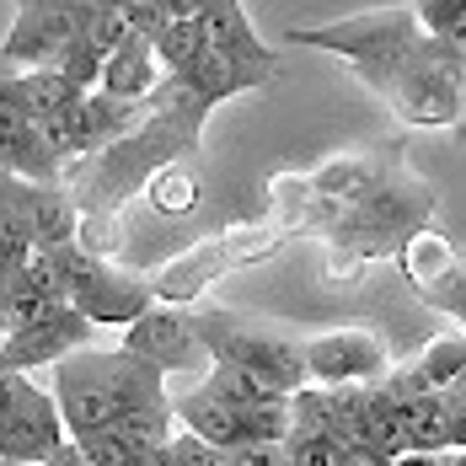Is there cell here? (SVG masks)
I'll return each mask as SVG.
<instances>
[{
  "label": "cell",
  "instance_id": "obj_13",
  "mask_svg": "<svg viewBox=\"0 0 466 466\" xmlns=\"http://www.w3.org/2000/svg\"><path fill=\"white\" fill-rule=\"evenodd\" d=\"M172 419H177V434L209 445V451H236L241 445V413L226 408L209 386H193L172 402Z\"/></svg>",
  "mask_w": 466,
  "mask_h": 466
},
{
  "label": "cell",
  "instance_id": "obj_26",
  "mask_svg": "<svg viewBox=\"0 0 466 466\" xmlns=\"http://www.w3.org/2000/svg\"><path fill=\"white\" fill-rule=\"evenodd\" d=\"M48 70H54V76H65L76 92H96V81H102V54H96V48L76 33V38L65 44V54H59Z\"/></svg>",
  "mask_w": 466,
  "mask_h": 466
},
{
  "label": "cell",
  "instance_id": "obj_31",
  "mask_svg": "<svg viewBox=\"0 0 466 466\" xmlns=\"http://www.w3.org/2000/svg\"><path fill=\"white\" fill-rule=\"evenodd\" d=\"M338 466H391V461H386V456H375V451H365V445H349Z\"/></svg>",
  "mask_w": 466,
  "mask_h": 466
},
{
  "label": "cell",
  "instance_id": "obj_30",
  "mask_svg": "<svg viewBox=\"0 0 466 466\" xmlns=\"http://www.w3.org/2000/svg\"><path fill=\"white\" fill-rule=\"evenodd\" d=\"M27 391H33V380H27V375H16V370H5V365H0V423L22 408V397H27Z\"/></svg>",
  "mask_w": 466,
  "mask_h": 466
},
{
  "label": "cell",
  "instance_id": "obj_32",
  "mask_svg": "<svg viewBox=\"0 0 466 466\" xmlns=\"http://www.w3.org/2000/svg\"><path fill=\"white\" fill-rule=\"evenodd\" d=\"M391 466H440V456H419V451H402V456H391Z\"/></svg>",
  "mask_w": 466,
  "mask_h": 466
},
{
  "label": "cell",
  "instance_id": "obj_10",
  "mask_svg": "<svg viewBox=\"0 0 466 466\" xmlns=\"http://www.w3.org/2000/svg\"><path fill=\"white\" fill-rule=\"evenodd\" d=\"M0 204L16 209V220L33 231L38 247H76L81 209H76V198L59 183H22V177H5L0 172Z\"/></svg>",
  "mask_w": 466,
  "mask_h": 466
},
{
  "label": "cell",
  "instance_id": "obj_35",
  "mask_svg": "<svg viewBox=\"0 0 466 466\" xmlns=\"http://www.w3.org/2000/svg\"><path fill=\"white\" fill-rule=\"evenodd\" d=\"M5 338H11V332H5V322H0V360H5Z\"/></svg>",
  "mask_w": 466,
  "mask_h": 466
},
{
  "label": "cell",
  "instance_id": "obj_27",
  "mask_svg": "<svg viewBox=\"0 0 466 466\" xmlns=\"http://www.w3.org/2000/svg\"><path fill=\"white\" fill-rule=\"evenodd\" d=\"M76 451H81V461L86 466H145V456H135L113 429H107V434H92V440H81Z\"/></svg>",
  "mask_w": 466,
  "mask_h": 466
},
{
  "label": "cell",
  "instance_id": "obj_24",
  "mask_svg": "<svg viewBox=\"0 0 466 466\" xmlns=\"http://www.w3.org/2000/svg\"><path fill=\"white\" fill-rule=\"evenodd\" d=\"M343 440H332L327 429H295L284 440V466H338L343 461Z\"/></svg>",
  "mask_w": 466,
  "mask_h": 466
},
{
  "label": "cell",
  "instance_id": "obj_3",
  "mask_svg": "<svg viewBox=\"0 0 466 466\" xmlns=\"http://www.w3.org/2000/svg\"><path fill=\"white\" fill-rule=\"evenodd\" d=\"M193 332H198L209 365H231V370L252 375L258 386H268L279 397L311 386L306 380V354H300V343L289 332L252 327V322H241V317H231V311H198Z\"/></svg>",
  "mask_w": 466,
  "mask_h": 466
},
{
  "label": "cell",
  "instance_id": "obj_2",
  "mask_svg": "<svg viewBox=\"0 0 466 466\" xmlns=\"http://www.w3.org/2000/svg\"><path fill=\"white\" fill-rule=\"evenodd\" d=\"M295 44L343 54V59L354 65V76H360L370 92L391 96L402 86V76L419 65L423 33H419V22H413V5H386V11L343 16V22H332V27H300Z\"/></svg>",
  "mask_w": 466,
  "mask_h": 466
},
{
  "label": "cell",
  "instance_id": "obj_33",
  "mask_svg": "<svg viewBox=\"0 0 466 466\" xmlns=\"http://www.w3.org/2000/svg\"><path fill=\"white\" fill-rule=\"evenodd\" d=\"M451 451H466V408H456V434H451Z\"/></svg>",
  "mask_w": 466,
  "mask_h": 466
},
{
  "label": "cell",
  "instance_id": "obj_6",
  "mask_svg": "<svg viewBox=\"0 0 466 466\" xmlns=\"http://www.w3.org/2000/svg\"><path fill=\"white\" fill-rule=\"evenodd\" d=\"M124 354L161 375H209V354L193 332V317H183L177 306H150L140 322H129Z\"/></svg>",
  "mask_w": 466,
  "mask_h": 466
},
{
  "label": "cell",
  "instance_id": "obj_19",
  "mask_svg": "<svg viewBox=\"0 0 466 466\" xmlns=\"http://www.w3.org/2000/svg\"><path fill=\"white\" fill-rule=\"evenodd\" d=\"M16 96H22V107H27L33 124H54V118H65L86 92H76V86H70L65 76H54V70H22V76H16Z\"/></svg>",
  "mask_w": 466,
  "mask_h": 466
},
{
  "label": "cell",
  "instance_id": "obj_11",
  "mask_svg": "<svg viewBox=\"0 0 466 466\" xmlns=\"http://www.w3.org/2000/svg\"><path fill=\"white\" fill-rule=\"evenodd\" d=\"M59 445H65L59 408L44 386H33L22 397V408L0 423V466H44Z\"/></svg>",
  "mask_w": 466,
  "mask_h": 466
},
{
  "label": "cell",
  "instance_id": "obj_34",
  "mask_svg": "<svg viewBox=\"0 0 466 466\" xmlns=\"http://www.w3.org/2000/svg\"><path fill=\"white\" fill-rule=\"evenodd\" d=\"M440 466H466V451H445V456H440Z\"/></svg>",
  "mask_w": 466,
  "mask_h": 466
},
{
  "label": "cell",
  "instance_id": "obj_8",
  "mask_svg": "<svg viewBox=\"0 0 466 466\" xmlns=\"http://www.w3.org/2000/svg\"><path fill=\"white\" fill-rule=\"evenodd\" d=\"M429 204L413 198L408 187H380V193H365L349 220H343V241L354 252H402V241L423 226Z\"/></svg>",
  "mask_w": 466,
  "mask_h": 466
},
{
  "label": "cell",
  "instance_id": "obj_29",
  "mask_svg": "<svg viewBox=\"0 0 466 466\" xmlns=\"http://www.w3.org/2000/svg\"><path fill=\"white\" fill-rule=\"evenodd\" d=\"M231 466H284V445H263V440H241L236 451H226Z\"/></svg>",
  "mask_w": 466,
  "mask_h": 466
},
{
  "label": "cell",
  "instance_id": "obj_16",
  "mask_svg": "<svg viewBox=\"0 0 466 466\" xmlns=\"http://www.w3.org/2000/svg\"><path fill=\"white\" fill-rule=\"evenodd\" d=\"M456 434V402L445 391H429L413 408H402V445L419 456H445Z\"/></svg>",
  "mask_w": 466,
  "mask_h": 466
},
{
  "label": "cell",
  "instance_id": "obj_1",
  "mask_svg": "<svg viewBox=\"0 0 466 466\" xmlns=\"http://www.w3.org/2000/svg\"><path fill=\"white\" fill-rule=\"evenodd\" d=\"M48 397L59 408L65 440L81 445L92 434H107L129 408L161 402L167 397V375L140 365V360H129L124 349H113V354L81 349V354H70V360L54 365V391Z\"/></svg>",
  "mask_w": 466,
  "mask_h": 466
},
{
  "label": "cell",
  "instance_id": "obj_25",
  "mask_svg": "<svg viewBox=\"0 0 466 466\" xmlns=\"http://www.w3.org/2000/svg\"><path fill=\"white\" fill-rule=\"evenodd\" d=\"M38 252V241H33V231L16 220V209L11 204H0V279L11 284L22 268H27V258Z\"/></svg>",
  "mask_w": 466,
  "mask_h": 466
},
{
  "label": "cell",
  "instance_id": "obj_21",
  "mask_svg": "<svg viewBox=\"0 0 466 466\" xmlns=\"http://www.w3.org/2000/svg\"><path fill=\"white\" fill-rule=\"evenodd\" d=\"M204 33H198V22H167L161 27V38H156V65L167 70V76H187L198 59H204Z\"/></svg>",
  "mask_w": 466,
  "mask_h": 466
},
{
  "label": "cell",
  "instance_id": "obj_17",
  "mask_svg": "<svg viewBox=\"0 0 466 466\" xmlns=\"http://www.w3.org/2000/svg\"><path fill=\"white\" fill-rule=\"evenodd\" d=\"M113 434L135 451V456H156L177 440V419H172V397L161 402H145V408H129L124 419L113 423Z\"/></svg>",
  "mask_w": 466,
  "mask_h": 466
},
{
  "label": "cell",
  "instance_id": "obj_7",
  "mask_svg": "<svg viewBox=\"0 0 466 466\" xmlns=\"http://www.w3.org/2000/svg\"><path fill=\"white\" fill-rule=\"evenodd\" d=\"M300 354H306V380L311 386H370L386 375V349H380V338L375 332H360V327H349V332H322V338H311V343H300Z\"/></svg>",
  "mask_w": 466,
  "mask_h": 466
},
{
  "label": "cell",
  "instance_id": "obj_12",
  "mask_svg": "<svg viewBox=\"0 0 466 466\" xmlns=\"http://www.w3.org/2000/svg\"><path fill=\"white\" fill-rule=\"evenodd\" d=\"M198 33H204V44L215 48V54H231L241 65H258V70H279V48H268L258 38V27H252V16L231 5V0H204L198 5Z\"/></svg>",
  "mask_w": 466,
  "mask_h": 466
},
{
  "label": "cell",
  "instance_id": "obj_5",
  "mask_svg": "<svg viewBox=\"0 0 466 466\" xmlns=\"http://www.w3.org/2000/svg\"><path fill=\"white\" fill-rule=\"evenodd\" d=\"M81 33V0L59 5V0H27L11 11V33L0 38V65L5 70H48L65 44Z\"/></svg>",
  "mask_w": 466,
  "mask_h": 466
},
{
  "label": "cell",
  "instance_id": "obj_20",
  "mask_svg": "<svg viewBox=\"0 0 466 466\" xmlns=\"http://www.w3.org/2000/svg\"><path fill=\"white\" fill-rule=\"evenodd\" d=\"M413 370L423 375L429 391H451L466 370V332H445V338L423 343V354L413 360Z\"/></svg>",
  "mask_w": 466,
  "mask_h": 466
},
{
  "label": "cell",
  "instance_id": "obj_15",
  "mask_svg": "<svg viewBox=\"0 0 466 466\" xmlns=\"http://www.w3.org/2000/svg\"><path fill=\"white\" fill-rule=\"evenodd\" d=\"M279 70H258V65H241V59H231V54H215V48H204V59L187 70V76H177V81H187L193 92L204 96L209 107H220L226 96H241V92H258V86H268Z\"/></svg>",
  "mask_w": 466,
  "mask_h": 466
},
{
  "label": "cell",
  "instance_id": "obj_14",
  "mask_svg": "<svg viewBox=\"0 0 466 466\" xmlns=\"http://www.w3.org/2000/svg\"><path fill=\"white\" fill-rule=\"evenodd\" d=\"M156 86H161V76H156V44L150 38L129 33L124 44L102 59V81H96L102 96H113V102H145Z\"/></svg>",
  "mask_w": 466,
  "mask_h": 466
},
{
  "label": "cell",
  "instance_id": "obj_23",
  "mask_svg": "<svg viewBox=\"0 0 466 466\" xmlns=\"http://www.w3.org/2000/svg\"><path fill=\"white\" fill-rule=\"evenodd\" d=\"M289 397H263V402H252L247 413H241V440H263V445H284L289 440Z\"/></svg>",
  "mask_w": 466,
  "mask_h": 466
},
{
  "label": "cell",
  "instance_id": "obj_28",
  "mask_svg": "<svg viewBox=\"0 0 466 466\" xmlns=\"http://www.w3.org/2000/svg\"><path fill=\"white\" fill-rule=\"evenodd\" d=\"M124 22H129V33L135 38H161V27H167V0H129L124 5Z\"/></svg>",
  "mask_w": 466,
  "mask_h": 466
},
{
  "label": "cell",
  "instance_id": "obj_9",
  "mask_svg": "<svg viewBox=\"0 0 466 466\" xmlns=\"http://www.w3.org/2000/svg\"><path fill=\"white\" fill-rule=\"evenodd\" d=\"M92 338H96V327L81 317V311H70V306H59L48 322L38 327H22V332H11L5 338V370H16V375H33V370H54L59 360H70V354H81V349H92Z\"/></svg>",
  "mask_w": 466,
  "mask_h": 466
},
{
  "label": "cell",
  "instance_id": "obj_4",
  "mask_svg": "<svg viewBox=\"0 0 466 466\" xmlns=\"http://www.w3.org/2000/svg\"><path fill=\"white\" fill-rule=\"evenodd\" d=\"M59 295L70 311H81L92 327H129L156 306V289L124 268H113L107 258H96L86 247H65L59 258Z\"/></svg>",
  "mask_w": 466,
  "mask_h": 466
},
{
  "label": "cell",
  "instance_id": "obj_18",
  "mask_svg": "<svg viewBox=\"0 0 466 466\" xmlns=\"http://www.w3.org/2000/svg\"><path fill=\"white\" fill-rule=\"evenodd\" d=\"M33 140H38V124L27 118V107L16 96V70L0 65V172H16Z\"/></svg>",
  "mask_w": 466,
  "mask_h": 466
},
{
  "label": "cell",
  "instance_id": "obj_22",
  "mask_svg": "<svg viewBox=\"0 0 466 466\" xmlns=\"http://www.w3.org/2000/svg\"><path fill=\"white\" fill-rule=\"evenodd\" d=\"M81 38L107 59L113 48L129 38V22H124V5H102V0H81Z\"/></svg>",
  "mask_w": 466,
  "mask_h": 466
}]
</instances>
